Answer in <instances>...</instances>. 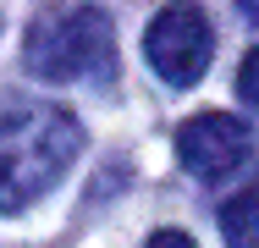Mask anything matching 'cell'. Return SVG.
I'll return each instance as SVG.
<instances>
[{
	"label": "cell",
	"instance_id": "8",
	"mask_svg": "<svg viewBox=\"0 0 259 248\" xmlns=\"http://www.w3.org/2000/svg\"><path fill=\"white\" fill-rule=\"evenodd\" d=\"M237 11H243L248 22H259V0H237Z\"/></svg>",
	"mask_w": 259,
	"mask_h": 248
},
{
	"label": "cell",
	"instance_id": "2",
	"mask_svg": "<svg viewBox=\"0 0 259 248\" xmlns=\"http://www.w3.org/2000/svg\"><path fill=\"white\" fill-rule=\"evenodd\" d=\"M22 61L45 83H105L116 77V28L89 0H50L28 22Z\"/></svg>",
	"mask_w": 259,
	"mask_h": 248
},
{
	"label": "cell",
	"instance_id": "5",
	"mask_svg": "<svg viewBox=\"0 0 259 248\" xmlns=\"http://www.w3.org/2000/svg\"><path fill=\"white\" fill-rule=\"evenodd\" d=\"M221 237L226 248H259V188H237L221 198Z\"/></svg>",
	"mask_w": 259,
	"mask_h": 248
},
{
	"label": "cell",
	"instance_id": "7",
	"mask_svg": "<svg viewBox=\"0 0 259 248\" xmlns=\"http://www.w3.org/2000/svg\"><path fill=\"white\" fill-rule=\"evenodd\" d=\"M144 248H199V243H193L188 232H155V237H149Z\"/></svg>",
	"mask_w": 259,
	"mask_h": 248
},
{
	"label": "cell",
	"instance_id": "6",
	"mask_svg": "<svg viewBox=\"0 0 259 248\" xmlns=\"http://www.w3.org/2000/svg\"><path fill=\"white\" fill-rule=\"evenodd\" d=\"M237 99L259 116V45L248 50V55H243V66H237Z\"/></svg>",
	"mask_w": 259,
	"mask_h": 248
},
{
	"label": "cell",
	"instance_id": "4",
	"mask_svg": "<svg viewBox=\"0 0 259 248\" xmlns=\"http://www.w3.org/2000/svg\"><path fill=\"white\" fill-rule=\"evenodd\" d=\"M144 55H149V66H155L171 89L199 83L204 66H209V55H215V28H209L204 6L171 0L155 22H149V33H144Z\"/></svg>",
	"mask_w": 259,
	"mask_h": 248
},
{
	"label": "cell",
	"instance_id": "1",
	"mask_svg": "<svg viewBox=\"0 0 259 248\" xmlns=\"http://www.w3.org/2000/svg\"><path fill=\"white\" fill-rule=\"evenodd\" d=\"M83 149L72 110L33 94H0V210H28L66 177Z\"/></svg>",
	"mask_w": 259,
	"mask_h": 248
},
{
	"label": "cell",
	"instance_id": "3",
	"mask_svg": "<svg viewBox=\"0 0 259 248\" xmlns=\"http://www.w3.org/2000/svg\"><path fill=\"white\" fill-rule=\"evenodd\" d=\"M177 160L193 182H243L254 171V127L226 116V110H199L177 127Z\"/></svg>",
	"mask_w": 259,
	"mask_h": 248
}]
</instances>
